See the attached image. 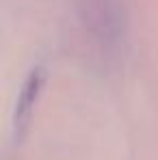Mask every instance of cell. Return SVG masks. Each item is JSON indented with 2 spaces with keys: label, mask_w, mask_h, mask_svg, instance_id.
Masks as SVG:
<instances>
[{
  "label": "cell",
  "mask_w": 158,
  "mask_h": 160,
  "mask_svg": "<svg viewBox=\"0 0 158 160\" xmlns=\"http://www.w3.org/2000/svg\"><path fill=\"white\" fill-rule=\"evenodd\" d=\"M43 82H46L43 67H33L28 72L26 80H24V84L20 89L18 102H15V110H13V138L15 141H22L28 126H30L35 106H37L41 89H43Z\"/></svg>",
  "instance_id": "cell-1"
},
{
  "label": "cell",
  "mask_w": 158,
  "mask_h": 160,
  "mask_svg": "<svg viewBox=\"0 0 158 160\" xmlns=\"http://www.w3.org/2000/svg\"><path fill=\"white\" fill-rule=\"evenodd\" d=\"M93 11H91V28L95 32V37L100 39V43L104 48H113L119 43L121 32H124V22H121V13L115 7L113 0H93Z\"/></svg>",
  "instance_id": "cell-2"
}]
</instances>
